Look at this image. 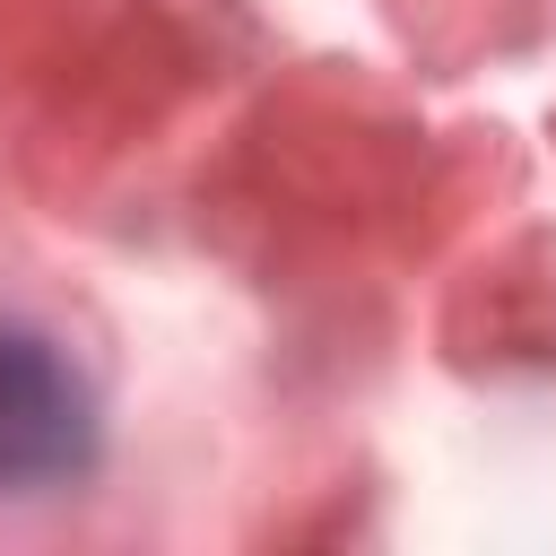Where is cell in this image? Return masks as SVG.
I'll return each mask as SVG.
<instances>
[{"label": "cell", "mask_w": 556, "mask_h": 556, "mask_svg": "<svg viewBox=\"0 0 556 556\" xmlns=\"http://www.w3.org/2000/svg\"><path fill=\"white\" fill-rule=\"evenodd\" d=\"M96 460V400L78 365L0 313V486H61Z\"/></svg>", "instance_id": "cell-1"}]
</instances>
